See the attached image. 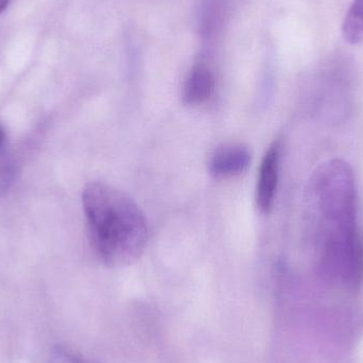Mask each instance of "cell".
I'll return each mask as SVG.
<instances>
[{
	"mask_svg": "<svg viewBox=\"0 0 363 363\" xmlns=\"http://www.w3.org/2000/svg\"><path fill=\"white\" fill-rule=\"evenodd\" d=\"M82 202L89 240L102 262L127 266L142 256L148 228L142 209L129 196L96 182L83 190Z\"/></svg>",
	"mask_w": 363,
	"mask_h": 363,
	"instance_id": "1",
	"label": "cell"
},
{
	"mask_svg": "<svg viewBox=\"0 0 363 363\" xmlns=\"http://www.w3.org/2000/svg\"><path fill=\"white\" fill-rule=\"evenodd\" d=\"M279 161H281V145L274 142L262 159L256 186V202L262 211L272 208L279 184Z\"/></svg>",
	"mask_w": 363,
	"mask_h": 363,
	"instance_id": "2",
	"label": "cell"
},
{
	"mask_svg": "<svg viewBox=\"0 0 363 363\" xmlns=\"http://www.w3.org/2000/svg\"><path fill=\"white\" fill-rule=\"evenodd\" d=\"M251 163V152L240 144H226L213 151L208 170L215 178H232L242 174Z\"/></svg>",
	"mask_w": 363,
	"mask_h": 363,
	"instance_id": "3",
	"label": "cell"
},
{
	"mask_svg": "<svg viewBox=\"0 0 363 363\" xmlns=\"http://www.w3.org/2000/svg\"><path fill=\"white\" fill-rule=\"evenodd\" d=\"M213 87L215 79L211 69L204 63L196 64L184 84V102L190 106L203 104L211 97Z\"/></svg>",
	"mask_w": 363,
	"mask_h": 363,
	"instance_id": "4",
	"label": "cell"
},
{
	"mask_svg": "<svg viewBox=\"0 0 363 363\" xmlns=\"http://www.w3.org/2000/svg\"><path fill=\"white\" fill-rule=\"evenodd\" d=\"M345 42L357 45L363 40V0H354L342 23Z\"/></svg>",
	"mask_w": 363,
	"mask_h": 363,
	"instance_id": "5",
	"label": "cell"
},
{
	"mask_svg": "<svg viewBox=\"0 0 363 363\" xmlns=\"http://www.w3.org/2000/svg\"><path fill=\"white\" fill-rule=\"evenodd\" d=\"M48 363H85L80 356L64 347H57L51 351Z\"/></svg>",
	"mask_w": 363,
	"mask_h": 363,
	"instance_id": "6",
	"label": "cell"
},
{
	"mask_svg": "<svg viewBox=\"0 0 363 363\" xmlns=\"http://www.w3.org/2000/svg\"><path fill=\"white\" fill-rule=\"evenodd\" d=\"M12 165L6 157L0 155V192L6 191L13 179Z\"/></svg>",
	"mask_w": 363,
	"mask_h": 363,
	"instance_id": "7",
	"label": "cell"
},
{
	"mask_svg": "<svg viewBox=\"0 0 363 363\" xmlns=\"http://www.w3.org/2000/svg\"><path fill=\"white\" fill-rule=\"evenodd\" d=\"M12 0H0V14L8 8Z\"/></svg>",
	"mask_w": 363,
	"mask_h": 363,
	"instance_id": "8",
	"label": "cell"
},
{
	"mask_svg": "<svg viewBox=\"0 0 363 363\" xmlns=\"http://www.w3.org/2000/svg\"><path fill=\"white\" fill-rule=\"evenodd\" d=\"M4 138H6V134H4V130L0 127V150H1L2 146H4Z\"/></svg>",
	"mask_w": 363,
	"mask_h": 363,
	"instance_id": "9",
	"label": "cell"
}]
</instances>
